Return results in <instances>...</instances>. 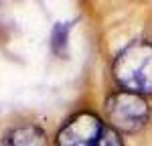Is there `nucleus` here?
<instances>
[{"mask_svg":"<svg viewBox=\"0 0 152 146\" xmlns=\"http://www.w3.org/2000/svg\"><path fill=\"white\" fill-rule=\"evenodd\" d=\"M114 75L132 93L152 91V45L136 41L118 55L114 63Z\"/></svg>","mask_w":152,"mask_h":146,"instance_id":"nucleus-1","label":"nucleus"},{"mask_svg":"<svg viewBox=\"0 0 152 146\" xmlns=\"http://www.w3.org/2000/svg\"><path fill=\"white\" fill-rule=\"evenodd\" d=\"M105 114L120 132H136L148 120V104L140 93L116 91L105 101Z\"/></svg>","mask_w":152,"mask_h":146,"instance_id":"nucleus-2","label":"nucleus"},{"mask_svg":"<svg viewBox=\"0 0 152 146\" xmlns=\"http://www.w3.org/2000/svg\"><path fill=\"white\" fill-rule=\"evenodd\" d=\"M104 128L97 116L87 112L77 114L59 130L55 146H95Z\"/></svg>","mask_w":152,"mask_h":146,"instance_id":"nucleus-3","label":"nucleus"},{"mask_svg":"<svg viewBox=\"0 0 152 146\" xmlns=\"http://www.w3.org/2000/svg\"><path fill=\"white\" fill-rule=\"evenodd\" d=\"M2 146H47V136L39 126H18L4 136Z\"/></svg>","mask_w":152,"mask_h":146,"instance_id":"nucleus-4","label":"nucleus"},{"mask_svg":"<svg viewBox=\"0 0 152 146\" xmlns=\"http://www.w3.org/2000/svg\"><path fill=\"white\" fill-rule=\"evenodd\" d=\"M67 36H69V24H65V23L55 24V28H53V51L57 55H65Z\"/></svg>","mask_w":152,"mask_h":146,"instance_id":"nucleus-5","label":"nucleus"},{"mask_svg":"<svg viewBox=\"0 0 152 146\" xmlns=\"http://www.w3.org/2000/svg\"><path fill=\"white\" fill-rule=\"evenodd\" d=\"M95 146H122V140H120V136L114 130L104 128V132H102V136H99V140H97Z\"/></svg>","mask_w":152,"mask_h":146,"instance_id":"nucleus-6","label":"nucleus"}]
</instances>
